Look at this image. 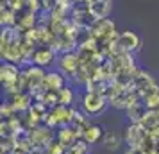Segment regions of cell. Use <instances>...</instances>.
Here are the masks:
<instances>
[{
    "instance_id": "cell-16",
    "label": "cell",
    "mask_w": 159,
    "mask_h": 154,
    "mask_svg": "<svg viewBox=\"0 0 159 154\" xmlns=\"http://www.w3.org/2000/svg\"><path fill=\"white\" fill-rule=\"evenodd\" d=\"M0 82H2V66H0Z\"/></svg>"
},
{
    "instance_id": "cell-8",
    "label": "cell",
    "mask_w": 159,
    "mask_h": 154,
    "mask_svg": "<svg viewBox=\"0 0 159 154\" xmlns=\"http://www.w3.org/2000/svg\"><path fill=\"white\" fill-rule=\"evenodd\" d=\"M43 84L50 90V91H59V90L65 86V75H63V73H59V72L45 73Z\"/></svg>"
},
{
    "instance_id": "cell-7",
    "label": "cell",
    "mask_w": 159,
    "mask_h": 154,
    "mask_svg": "<svg viewBox=\"0 0 159 154\" xmlns=\"http://www.w3.org/2000/svg\"><path fill=\"white\" fill-rule=\"evenodd\" d=\"M80 66L79 56L73 54V52H65L61 59H59V68H61V73H66V75H72V73H77Z\"/></svg>"
},
{
    "instance_id": "cell-3",
    "label": "cell",
    "mask_w": 159,
    "mask_h": 154,
    "mask_svg": "<svg viewBox=\"0 0 159 154\" xmlns=\"http://www.w3.org/2000/svg\"><path fill=\"white\" fill-rule=\"evenodd\" d=\"M91 36L93 40H104L113 43L116 38V30H115V23L109 18H102V20H93V23L89 25Z\"/></svg>"
},
{
    "instance_id": "cell-5",
    "label": "cell",
    "mask_w": 159,
    "mask_h": 154,
    "mask_svg": "<svg viewBox=\"0 0 159 154\" xmlns=\"http://www.w3.org/2000/svg\"><path fill=\"white\" fill-rule=\"evenodd\" d=\"M86 7L93 20H102V18H107L111 11V0H88Z\"/></svg>"
},
{
    "instance_id": "cell-6",
    "label": "cell",
    "mask_w": 159,
    "mask_h": 154,
    "mask_svg": "<svg viewBox=\"0 0 159 154\" xmlns=\"http://www.w3.org/2000/svg\"><path fill=\"white\" fill-rule=\"evenodd\" d=\"M56 59V54L52 50V47H39L32 52V63L34 66H39V68H45V66H50Z\"/></svg>"
},
{
    "instance_id": "cell-11",
    "label": "cell",
    "mask_w": 159,
    "mask_h": 154,
    "mask_svg": "<svg viewBox=\"0 0 159 154\" xmlns=\"http://www.w3.org/2000/svg\"><path fill=\"white\" fill-rule=\"evenodd\" d=\"M145 113H147V108L141 100H136L134 104H130L127 108V115H129V120L132 124H139L141 118L145 117Z\"/></svg>"
},
{
    "instance_id": "cell-2",
    "label": "cell",
    "mask_w": 159,
    "mask_h": 154,
    "mask_svg": "<svg viewBox=\"0 0 159 154\" xmlns=\"http://www.w3.org/2000/svg\"><path fill=\"white\" fill-rule=\"evenodd\" d=\"M115 52L118 54H134L141 49V38L132 30H123L120 34H116L115 41H113Z\"/></svg>"
},
{
    "instance_id": "cell-9",
    "label": "cell",
    "mask_w": 159,
    "mask_h": 154,
    "mask_svg": "<svg viewBox=\"0 0 159 154\" xmlns=\"http://www.w3.org/2000/svg\"><path fill=\"white\" fill-rule=\"evenodd\" d=\"M102 134H104V131H102L100 125H95V124L91 125V124H88L86 129L82 131V134H80V136L84 138V142H86L88 145H89V143L93 145V143H98V142L102 140Z\"/></svg>"
},
{
    "instance_id": "cell-12",
    "label": "cell",
    "mask_w": 159,
    "mask_h": 154,
    "mask_svg": "<svg viewBox=\"0 0 159 154\" xmlns=\"http://www.w3.org/2000/svg\"><path fill=\"white\" fill-rule=\"evenodd\" d=\"M57 138H59V145H63V147H72L73 143H75L77 133H75V129H72V127L63 125V127H61V131H59V134H57Z\"/></svg>"
},
{
    "instance_id": "cell-4",
    "label": "cell",
    "mask_w": 159,
    "mask_h": 154,
    "mask_svg": "<svg viewBox=\"0 0 159 154\" xmlns=\"http://www.w3.org/2000/svg\"><path fill=\"white\" fill-rule=\"evenodd\" d=\"M150 134L145 129L141 124H130L127 129H125V134H123V142L127 143L132 149H143L145 142Z\"/></svg>"
},
{
    "instance_id": "cell-10",
    "label": "cell",
    "mask_w": 159,
    "mask_h": 154,
    "mask_svg": "<svg viewBox=\"0 0 159 154\" xmlns=\"http://www.w3.org/2000/svg\"><path fill=\"white\" fill-rule=\"evenodd\" d=\"M100 142H102V145H104V149H107V151H118L120 145H122V138L115 131H106L102 134Z\"/></svg>"
},
{
    "instance_id": "cell-15",
    "label": "cell",
    "mask_w": 159,
    "mask_h": 154,
    "mask_svg": "<svg viewBox=\"0 0 159 154\" xmlns=\"http://www.w3.org/2000/svg\"><path fill=\"white\" fill-rule=\"evenodd\" d=\"M145 154H159L157 152V149H154V147H152V149H148V151H143Z\"/></svg>"
},
{
    "instance_id": "cell-13",
    "label": "cell",
    "mask_w": 159,
    "mask_h": 154,
    "mask_svg": "<svg viewBox=\"0 0 159 154\" xmlns=\"http://www.w3.org/2000/svg\"><path fill=\"white\" fill-rule=\"evenodd\" d=\"M57 102H59V106L70 108V104L73 102V91H72L70 86H63V88L57 91Z\"/></svg>"
},
{
    "instance_id": "cell-14",
    "label": "cell",
    "mask_w": 159,
    "mask_h": 154,
    "mask_svg": "<svg viewBox=\"0 0 159 154\" xmlns=\"http://www.w3.org/2000/svg\"><path fill=\"white\" fill-rule=\"evenodd\" d=\"M123 154H145V152H143V149H132V147H129Z\"/></svg>"
},
{
    "instance_id": "cell-1",
    "label": "cell",
    "mask_w": 159,
    "mask_h": 154,
    "mask_svg": "<svg viewBox=\"0 0 159 154\" xmlns=\"http://www.w3.org/2000/svg\"><path fill=\"white\" fill-rule=\"evenodd\" d=\"M107 108V97L97 91V90H88L80 97V110L86 117H98Z\"/></svg>"
}]
</instances>
